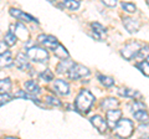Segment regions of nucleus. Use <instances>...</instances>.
<instances>
[{"instance_id":"f257e3e1","label":"nucleus","mask_w":149,"mask_h":139,"mask_svg":"<svg viewBox=\"0 0 149 139\" xmlns=\"http://www.w3.org/2000/svg\"><path fill=\"white\" fill-rule=\"evenodd\" d=\"M95 102V96H93L90 91L82 90L80 92V95L77 96L76 102H74V107L78 112L81 113H87L88 109L91 108V106Z\"/></svg>"},{"instance_id":"f03ea898","label":"nucleus","mask_w":149,"mask_h":139,"mask_svg":"<svg viewBox=\"0 0 149 139\" xmlns=\"http://www.w3.org/2000/svg\"><path fill=\"white\" fill-rule=\"evenodd\" d=\"M114 129V133L117 134L119 138H123V139H127L133 134L134 131V126H133V122L128 118H123V119H119Z\"/></svg>"},{"instance_id":"7ed1b4c3","label":"nucleus","mask_w":149,"mask_h":139,"mask_svg":"<svg viewBox=\"0 0 149 139\" xmlns=\"http://www.w3.org/2000/svg\"><path fill=\"white\" fill-rule=\"evenodd\" d=\"M26 56H27V58H30L35 62H47L49 52L42 47L34 46V47H31V49H27Z\"/></svg>"},{"instance_id":"20e7f679","label":"nucleus","mask_w":149,"mask_h":139,"mask_svg":"<svg viewBox=\"0 0 149 139\" xmlns=\"http://www.w3.org/2000/svg\"><path fill=\"white\" fill-rule=\"evenodd\" d=\"M143 46L144 45L142 42H139V41H132V42L127 44L122 50H120V54H122V56L125 60H132L137 56V54L142 50Z\"/></svg>"},{"instance_id":"39448f33","label":"nucleus","mask_w":149,"mask_h":139,"mask_svg":"<svg viewBox=\"0 0 149 139\" xmlns=\"http://www.w3.org/2000/svg\"><path fill=\"white\" fill-rule=\"evenodd\" d=\"M90 75V70L82 65H73L72 68L68 71V77L71 80H78Z\"/></svg>"},{"instance_id":"423d86ee","label":"nucleus","mask_w":149,"mask_h":139,"mask_svg":"<svg viewBox=\"0 0 149 139\" xmlns=\"http://www.w3.org/2000/svg\"><path fill=\"white\" fill-rule=\"evenodd\" d=\"M122 117V111L119 109H112V111H107V114H106V123H107V127H109L113 129L116 127L117 122Z\"/></svg>"},{"instance_id":"0eeeda50","label":"nucleus","mask_w":149,"mask_h":139,"mask_svg":"<svg viewBox=\"0 0 149 139\" xmlns=\"http://www.w3.org/2000/svg\"><path fill=\"white\" fill-rule=\"evenodd\" d=\"M37 41H39L41 45H44L46 49H50V50H55L58 45L57 39L51 35H44V34L40 35L39 38H37Z\"/></svg>"},{"instance_id":"6e6552de","label":"nucleus","mask_w":149,"mask_h":139,"mask_svg":"<svg viewBox=\"0 0 149 139\" xmlns=\"http://www.w3.org/2000/svg\"><path fill=\"white\" fill-rule=\"evenodd\" d=\"M14 26H15V30L10 31V32H13L15 38L20 39V40H22V41H25L26 42V41L29 40V31H27L25 25H22L21 22H17V24L14 25Z\"/></svg>"},{"instance_id":"1a4fd4ad","label":"nucleus","mask_w":149,"mask_h":139,"mask_svg":"<svg viewBox=\"0 0 149 139\" xmlns=\"http://www.w3.org/2000/svg\"><path fill=\"white\" fill-rule=\"evenodd\" d=\"M123 26L127 29L128 32H130V34H134V32H137L139 30L141 24H139L138 20L133 19V17L125 16V17H123Z\"/></svg>"},{"instance_id":"9d476101","label":"nucleus","mask_w":149,"mask_h":139,"mask_svg":"<svg viewBox=\"0 0 149 139\" xmlns=\"http://www.w3.org/2000/svg\"><path fill=\"white\" fill-rule=\"evenodd\" d=\"M54 90L60 96H67L70 92V86L66 81L63 80H56L54 83Z\"/></svg>"},{"instance_id":"9b49d317","label":"nucleus","mask_w":149,"mask_h":139,"mask_svg":"<svg viewBox=\"0 0 149 139\" xmlns=\"http://www.w3.org/2000/svg\"><path fill=\"white\" fill-rule=\"evenodd\" d=\"M10 14H11L14 17H16V19L24 20V21H26V22H39V21H37V19H35L34 16L29 15V14H25L24 11L19 10V9L11 8V9H10Z\"/></svg>"},{"instance_id":"f8f14e48","label":"nucleus","mask_w":149,"mask_h":139,"mask_svg":"<svg viewBox=\"0 0 149 139\" xmlns=\"http://www.w3.org/2000/svg\"><path fill=\"white\" fill-rule=\"evenodd\" d=\"M15 65H16V67L19 70H22V71H24V70L30 68V61H29V58H27V56L24 52H19L16 55Z\"/></svg>"},{"instance_id":"ddd939ff","label":"nucleus","mask_w":149,"mask_h":139,"mask_svg":"<svg viewBox=\"0 0 149 139\" xmlns=\"http://www.w3.org/2000/svg\"><path fill=\"white\" fill-rule=\"evenodd\" d=\"M90 120H91L92 126L95 127L100 133H104L107 131V123L101 115H93Z\"/></svg>"},{"instance_id":"4468645a","label":"nucleus","mask_w":149,"mask_h":139,"mask_svg":"<svg viewBox=\"0 0 149 139\" xmlns=\"http://www.w3.org/2000/svg\"><path fill=\"white\" fill-rule=\"evenodd\" d=\"M119 106V101L117 98H113V97H108V98H104L101 102V107L104 111H112V109H117V107Z\"/></svg>"},{"instance_id":"2eb2a0df","label":"nucleus","mask_w":149,"mask_h":139,"mask_svg":"<svg viewBox=\"0 0 149 139\" xmlns=\"http://www.w3.org/2000/svg\"><path fill=\"white\" fill-rule=\"evenodd\" d=\"M13 63H14V60L10 51H5L3 55H0V67L1 68L10 67Z\"/></svg>"},{"instance_id":"dca6fc26","label":"nucleus","mask_w":149,"mask_h":139,"mask_svg":"<svg viewBox=\"0 0 149 139\" xmlns=\"http://www.w3.org/2000/svg\"><path fill=\"white\" fill-rule=\"evenodd\" d=\"M24 87H25V90H26L25 91L26 93H29L31 96L40 93V87H39V85H37L35 81H27V82H25Z\"/></svg>"},{"instance_id":"f3484780","label":"nucleus","mask_w":149,"mask_h":139,"mask_svg":"<svg viewBox=\"0 0 149 139\" xmlns=\"http://www.w3.org/2000/svg\"><path fill=\"white\" fill-rule=\"evenodd\" d=\"M73 65H74V62L71 61V60H63V61H61L58 63L56 71H57L58 73H68V71L72 68Z\"/></svg>"},{"instance_id":"a211bd4d","label":"nucleus","mask_w":149,"mask_h":139,"mask_svg":"<svg viewBox=\"0 0 149 139\" xmlns=\"http://www.w3.org/2000/svg\"><path fill=\"white\" fill-rule=\"evenodd\" d=\"M54 52H55V56H57L58 58H61V60H67L68 58V52H67V50L63 47L62 45H57V47H56L54 50Z\"/></svg>"},{"instance_id":"6ab92c4d","label":"nucleus","mask_w":149,"mask_h":139,"mask_svg":"<svg viewBox=\"0 0 149 139\" xmlns=\"http://www.w3.org/2000/svg\"><path fill=\"white\" fill-rule=\"evenodd\" d=\"M119 95L123 96V97H128V98H134V97L141 96L139 92H137L136 90H132V88H122V90H119Z\"/></svg>"},{"instance_id":"aec40b11","label":"nucleus","mask_w":149,"mask_h":139,"mask_svg":"<svg viewBox=\"0 0 149 139\" xmlns=\"http://www.w3.org/2000/svg\"><path fill=\"white\" fill-rule=\"evenodd\" d=\"M10 90H11V81L9 78L0 80V91H1V93H8Z\"/></svg>"},{"instance_id":"412c9836","label":"nucleus","mask_w":149,"mask_h":139,"mask_svg":"<svg viewBox=\"0 0 149 139\" xmlns=\"http://www.w3.org/2000/svg\"><path fill=\"white\" fill-rule=\"evenodd\" d=\"M61 5L63 8H67L70 10H76L80 6V1H74V0H65L61 3Z\"/></svg>"},{"instance_id":"4be33fe9","label":"nucleus","mask_w":149,"mask_h":139,"mask_svg":"<svg viewBox=\"0 0 149 139\" xmlns=\"http://www.w3.org/2000/svg\"><path fill=\"white\" fill-rule=\"evenodd\" d=\"M98 80H100V82H101L104 87H112V86L114 85V80H113L112 77H108V76L98 75Z\"/></svg>"},{"instance_id":"5701e85b","label":"nucleus","mask_w":149,"mask_h":139,"mask_svg":"<svg viewBox=\"0 0 149 139\" xmlns=\"http://www.w3.org/2000/svg\"><path fill=\"white\" fill-rule=\"evenodd\" d=\"M130 109H132L133 113L139 112V111H146V104L141 101H134L132 103V106H130Z\"/></svg>"},{"instance_id":"b1692460","label":"nucleus","mask_w":149,"mask_h":139,"mask_svg":"<svg viewBox=\"0 0 149 139\" xmlns=\"http://www.w3.org/2000/svg\"><path fill=\"white\" fill-rule=\"evenodd\" d=\"M91 26H92V29H93V31H95V34H97V35H104L106 34V27H103L102 26L100 22H92L91 24Z\"/></svg>"},{"instance_id":"393cba45","label":"nucleus","mask_w":149,"mask_h":139,"mask_svg":"<svg viewBox=\"0 0 149 139\" xmlns=\"http://www.w3.org/2000/svg\"><path fill=\"white\" fill-rule=\"evenodd\" d=\"M133 117L136 118L137 120H139V122H146L148 120V113L147 111H139V112H136L133 113Z\"/></svg>"},{"instance_id":"a878e982","label":"nucleus","mask_w":149,"mask_h":139,"mask_svg":"<svg viewBox=\"0 0 149 139\" xmlns=\"http://www.w3.org/2000/svg\"><path fill=\"white\" fill-rule=\"evenodd\" d=\"M40 77L42 78L45 82H50V81H52V80H54V73L51 72V70L46 68L45 71H42V72L40 73Z\"/></svg>"},{"instance_id":"bb28decb","label":"nucleus","mask_w":149,"mask_h":139,"mask_svg":"<svg viewBox=\"0 0 149 139\" xmlns=\"http://www.w3.org/2000/svg\"><path fill=\"white\" fill-rule=\"evenodd\" d=\"M16 44V38L14 36L13 32H6V35H5V45L6 46H14Z\"/></svg>"},{"instance_id":"cd10ccee","label":"nucleus","mask_w":149,"mask_h":139,"mask_svg":"<svg viewBox=\"0 0 149 139\" xmlns=\"http://www.w3.org/2000/svg\"><path fill=\"white\" fill-rule=\"evenodd\" d=\"M137 67L148 77V75H149V72H148V71H149V67H148V58L146 60V61H142V62L137 63Z\"/></svg>"},{"instance_id":"c85d7f7f","label":"nucleus","mask_w":149,"mask_h":139,"mask_svg":"<svg viewBox=\"0 0 149 139\" xmlns=\"http://www.w3.org/2000/svg\"><path fill=\"white\" fill-rule=\"evenodd\" d=\"M122 8L124 9V11H127L129 14H134V13H136V10H137L136 5L132 4V3H122Z\"/></svg>"},{"instance_id":"c756f323","label":"nucleus","mask_w":149,"mask_h":139,"mask_svg":"<svg viewBox=\"0 0 149 139\" xmlns=\"http://www.w3.org/2000/svg\"><path fill=\"white\" fill-rule=\"evenodd\" d=\"M46 103H49L50 106H56V107H58V106H61V102H60L56 97L54 96H47L46 97Z\"/></svg>"},{"instance_id":"7c9ffc66","label":"nucleus","mask_w":149,"mask_h":139,"mask_svg":"<svg viewBox=\"0 0 149 139\" xmlns=\"http://www.w3.org/2000/svg\"><path fill=\"white\" fill-rule=\"evenodd\" d=\"M11 101V96L9 93H0V106L8 103Z\"/></svg>"},{"instance_id":"2f4dec72","label":"nucleus","mask_w":149,"mask_h":139,"mask_svg":"<svg viewBox=\"0 0 149 139\" xmlns=\"http://www.w3.org/2000/svg\"><path fill=\"white\" fill-rule=\"evenodd\" d=\"M103 4H104V5L106 6H116V5H117V1H113V0H104V1H103Z\"/></svg>"},{"instance_id":"473e14b6","label":"nucleus","mask_w":149,"mask_h":139,"mask_svg":"<svg viewBox=\"0 0 149 139\" xmlns=\"http://www.w3.org/2000/svg\"><path fill=\"white\" fill-rule=\"evenodd\" d=\"M6 51V45L5 42H3V41H0V55H3L4 52Z\"/></svg>"},{"instance_id":"72a5a7b5","label":"nucleus","mask_w":149,"mask_h":139,"mask_svg":"<svg viewBox=\"0 0 149 139\" xmlns=\"http://www.w3.org/2000/svg\"><path fill=\"white\" fill-rule=\"evenodd\" d=\"M5 139H17V138H15V137H6Z\"/></svg>"},{"instance_id":"f704fd0d","label":"nucleus","mask_w":149,"mask_h":139,"mask_svg":"<svg viewBox=\"0 0 149 139\" xmlns=\"http://www.w3.org/2000/svg\"><path fill=\"white\" fill-rule=\"evenodd\" d=\"M141 139H148V137H146V138H141Z\"/></svg>"}]
</instances>
